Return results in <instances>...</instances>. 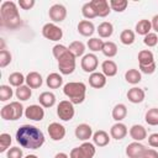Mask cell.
I'll return each mask as SVG.
<instances>
[{
	"label": "cell",
	"instance_id": "cell-6",
	"mask_svg": "<svg viewBox=\"0 0 158 158\" xmlns=\"http://www.w3.org/2000/svg\"><path fill=\"white\" fill-rule=\"evenodd\" d=\"M95 146L90 142H84L81 146L70 151V158H93L95 156Z\"/></svg>",
	"mask_w": 158,
	"mask_h": 158
},
{
	"label": "cell",
	"instance_id": "cell-27",
	"mask_svg": "<svg viewBox=\"0 0 158 158\" xmlns=\"http://www.w3.org/2000/svg\"><path fill=\"white\" fill-rule=\"evenodd\" d=\"M96 31H98V33H99V36L101 38H109L112 35V32H114V26H112L111 22L104 21V22H101L98 26V30Z\"/></svg>",
	"mask_w": 158,
	"mask_h": 158
},
{
	"label": "cell",
	"instance_id": "cell-18",
	"mask_svg": "<svg viewBox=\"0 0 158 158\" xmlns=\"http://www.w3.org/2000/svg\"><path fill=\"white\" fill-rule=\"evenodd\" d=\"M127 99L132 104H139L144 100V91L141 88L133 86L127 91Z\"/></svg>",
	"mask_w": 158,
	"mask_h": 158
},
{
	"label": "cell",
	"instance_id": "cell-45",
	"mask_svg": "<svg viewBox=\"0 0 158 158\" xmlns=\"http://www.w3.org/2000/svg\"><path fill=\"white\" fill-rule=\"evenodd\" d=\"M6 157L7 158H22L23 157V153H22V149L19 148V147H12L7 151L6 153Z\"/></svg>",
	"mask_w": 158,
	"mask_h": 158
},
{
	"label": "cell",
	"instance_id": "cell-1",
	"mask_svg": "<svg viewBox=\"0 0 158 158\" xmlns=\"http://www.w3.org/2000/svg\"><path fill=\"white\" fill-rule=\"evenodd\" d=\"M17 143L27 149H38L44 143L43 132L32 125H22L16 132Z\"/></svg>",
	"mask_w": 158,
	"mask_h": 158
},
{
	"label": "cell",
	"instance_id": "cell-43",
	"mask_svg": "<svg viewBox=\"0 0 158 158\" xmlns=\"http://www.w3.org/2000/svg\"><path fill=\"white\" fill-rule=\"evenodd\" d=\"M143 43H144L146 46H148V47H154V46L158 43V36H157L156 33H153V32H149L148 35L144 36Z\"/></svg>",
	"mask_w": 158,
	"mask_h": 158
},
{
	"label": "cell",
	"instance_id": "cell-35",
	"mask_svg": "<svg viewBox=\"0 0 158 158\" xmlns=\"http://www.w3.org/2000/svg\"><path fill=\"white\" fill-rule=\"evenodd\" d=\"M144 120L148 125L151 126H157L158 125V109L157 107H152L149 109L146 115H144Z\"/></svg>",
	"mask_w": 158,
	"mask_h": 158
},
{
	"label": "cell",
	"instance_id": "cell-9",
	"mask_svg": "<svg viewBox=\"0 0 158 158\" xmlns=\"http://www.w3.org/2000/svg\"><path fill=\"white\" fill-rule=\"evenodd\" d=\"M48 15L53 22H62L67 17V9L62 4H54L49 7Z\"/></svg>",
	"mask_w": 158,
	"mask_h": 158
},
{
	"label": "cell",
	"instance_id": "cell-42",
	"mask_svg": "<svg viewBox=\"0 0 158 158\" xmlns=\"http://www.w3.org/2000/svg\"><path fill=\"white\" fill-rule=\"evenodd\" d=\"M14 95L12 89L9 85H1L0 86V100L1 101H6L9 99H11Z\"/></svg>",
	"mask_w": 158,
	"mask_h": 158
},
{
	"label": "cell",
	"instance_id": "cell-4",
	"mask_svg": "<svg viewBox=\"0 0 158 158\" xmlns=\"http://www.w3.org/2000/svg\"><path fill=\"white\" fill-rule=\"evenodd\" d=\"M22 114H23V106L19 101H12L5 105L0 111L1 117L7 121H16L22 116Z\"/></svg>",
	"mask_w": 158,
	"mask_h": 158
},
{
	"label": "cell",
	"instance_id": "cell-32",
	"mask_svg": "<svg viewBox=\"0 0 158 158\" xmlns=\"http://www.w3.org/2000/svg\"><path fill=\"white\" fill-rule=\"evenodd\" d=\"M125 79L130 84H138L142 79V75L137 69H128L125 73Z\"/></svg>",
	"mask_w": 158,
	"mask_h": 158
},
{
	"label": "cell",
	"instance_id": "cell-13",
	"mask_svg": "<svg viewBox=\"0 0 158 158\" xmlns=\"http://www.w3.org/2000/svg\"><path fill=\"white\" fill-rule=\"evenodd\" d=\"M25 116L33 121H41L44 117V110L41 105H30L25 109Z\"/></svg>",
	"mask_w": 158,
	"mask_h": 158
},
{
	"label": "cell",
	"instance_id": "cell-50",
	"mask_svg": "<svg viewBox=\"0 0 158 158\" xmlns=\"http://www.w3.org/2000/svg\"><path fill=\"white\" fill-rule=\"evenodd\" d=\"M54 158H69V157H68V154H65V153H63V152H59V153H57V154L54 156Z\"/></svg>",
	"mask_w": 158,
	"mask_h": 158
},
{
	"label": "cell",
	"instance_id": "cell-28",
	"mask_svg": "<svg viewBox=\"0 0 158 158\" xmlns=\"http://www.w3.org/2000/svg\"><path fill=\"white\" fill-rule=\"evenodd\" d=\"M126 115H127V107L123 104H117L112 109V118L117 122L122 121L126 117Z\"/></svg>",
	"mask_w": 158,
	"mask_h": 158
},
{
	"label": "cell",
	"instance_id": "cell-3",
	"mask_svg": "<svg viewBox=\"0 0 158 158\" xmlns=\"http://www.w3.org/2000/svg\"><path fill=\"white\" fill-rule=\"evenodd\" d=\"M63 93L72 104H81L85 99L86 85L81 81H70L64 85Z\"/></svg>",
	"mask_w": 158,
	"mask_h": 158
},
{
	"label": "cell",
	"instance_id": "cell-7",
	"mask_svg": "<svg viewBox=\"0 0 158 158\" xmlns=\"http://www.w3.org/2000/svg\"><path fill=\"white\" fill-rule=\"evenodd\" d=\"M74 104H72L68 100H63L57 106V115L63 121H70L74 116Z\"/></svg>",
	"mask_w": 158,
	"mask_h": 158
},
{
	"label": "cell",
	"instance_id": "cell-31",
	"mask_svg": "<svg viewBox=\"0 0 158 158\" xmlns=\"http://www.w3.org/2000/svg\"><path fill=\"white\" fill-rule=\"evenodd\" d=\"M68 49H69V52L73 53V54L75 56V58H77V57H80V56L84 54V52H85V46H84V43L80 42V41H74V42H72V43L69 44Z\"/></svg>",
	"mask_w": 158,
	"mask_h": 158
},
{
	"label": "cell",
	"instance_id": "cell-20",
	"mask_svg": "<svg viewBox=\"0 0 158 158\" xmlns=\"http://www.w3.org/2000/svg\"><path fill=\"white\" fill-rule=\"evenodd\" d=\"M78 32L81 35V36H85V37H90L94 32H95V27H94V23L89 20H81L79 23H78Z\"/></svg>",
	"mask_w": 158,
	"mask_h": 158
},
{
	"label": "cell",
	"instance_id": "cell-49",
	"mask_svg": "<svg viewBox=\"0 0 158 158\" xmlns=\"http://www.w3.org/2000/svg\"><path fill=\"white\" fill-rule=\"evenodd\" d=\"M151 23H152V28H153L156 32H158V15H154V16H153Z\"/></svg>",
	"mask_w": 158,
	"mask_h": 158
},
{
	"label": "cell",
	"instance_id": "cell-29",
	"mask_svg": "<svg viewBox=\"0 0 158 158\" xmlns=\"http://www.w3.org/2000/svg\"><path fill=\"white\" fill-rule=\"evenodd\" d=\"M151 30H152V23H151L149 20L143 19V20H139V21L136 23V32H137L138 35L146 36V35H148V33L151 32Z\"/></svg>",
	"mask_w": 158,
	"mask_h": 158
},
{
	"label": "cell",
	"instance_id": "cell-5",
	"mask_svg": "<svg viewBox=\"0 0 158 158\" xmlns=\"http://www.w3.org/2000/svg\"><path fill=\"white\" fill-rule=\"evenodd\" d=\"M58 68H59V72L64 75H69L74 72L75 69V56L73 53L68 52L64 53L59 59H58Z\"/></svg>",
	"mask_w": 158,
	"mask_h": 158
},
{
	"label": "cell",
	"instance_id": "cell-16",
	"mask_svg": "<svg viewBox=\"0 0 158 158\" xmlns=\"http://www.w3.org/2000/svg\"><path fill=\"white\" fill-rule=\"evenodd\" d=\"M89 84L95 89H101L106 85V77L102 73L94 72L89 75Z\"/></svg>",
	"mask_w": 158,
	"mask_h": 158
},
{
	"label": "cell",
	"instance_id": "cell-17",
	"mask_svg": "<svg viewBox=\"0 0 158 158\" xmlns=\"http://www.w3.org/2000/svg\"><path fill=\"white\" fill-rule=\"evenodd\" d=\"M127 127H126V125L125 123H122V122H116L115 125H112V127L110 128V135H111V137L112 138H115V139H122V138H125L126 137V135H127Z\"/></svg>",
	"mask_w": 158,
	"mask_h": 158
},
{
	"label": "cell",
	"instance_id": "cell-36",
	"mask_svg": "<svg viewBox=\"0 0 158 158\" xmlns=\"http://www.w3.org/2000/svg\"><path fill=\"white\" fill-rule=\"evenodd\" d=\"M120 41L125 46H130L135 42V32L132 30H123L120 33Z\"/></svg>",
	"mask_w": 158,
	"mask_h": 158
},
{
	"label": "cell",
	"instance_id": "cell-38",
	"mask_svg": "<svg viewBox=\"0 0 158 158\" xmlns=\"http://www.w3.org/2000/svg\"><path fill=\"white\" fill-rule=\"evenodd\" d=\"M127 5H128L127 0H110V7H111V10H115L116 12L125 11Z\"/></svg>",
	"mask_w": 158,
	"mask_h": 158
},
{
	"label": "cell",
	"instance_id": "cell-8",
	"mask_svg": "<svg viewBox=\"0 0 158 158\" xmlns=\"http://www.w3.org/2000/svg\"><path fill=\"white\" fill-rule=\"evenodd\" d=\"M42 35L49 41H59L63 37V31L57 25L48 22L42 27Z\"/></svg>",
	"mask_w": 158,
	"mask_h": 158
},
{
	"label": "cell",
	"instance_id": "cell-47",
	"mask_svg": "<svg viewBox=\"0 0 158 158\" xmlns=\"http://www.w3.org/2000/svg\"><path fill=\"white\" fill-rule=\"evenodd\" d=\"M148 144H149L151 147L158 148V133H152V135L148 137Z\"/></svg>",
	"mask_w": 158,
	"mask_h": 158
},
{
	"label": "cell",
	"instance_id": "cell-12",
	"mask_svg": "<svg viewBox=\"0 0 158 158\" xmlns=\"http://www.w3.org/2000/svg\"><path fill=\"white\" fill-rule=\"evenodd\" d=\"M48 135L53 141H60L65 136V127L58 122H52L48 125Z\"/></svg>",
	"mask_w": 158,
	"mask_h": 158
},
{
	"label": "cell",
	"instance_id": "cell-2",
	"mask_svg": "<svg viewBox=\"0 0 158 158\" xmlns=\"http://www.w3.org/2000/svg\"><path fill=\"white\" fill-rule=\"evenodd\" d=\"M1 25L10 30H15L21 26V17L17 10V5L14 1H4L0 7Z\"/></svg>",
	"mask_w": 158,
	"mask_h": 158
},
{
	"label": "cell",
	"instance_id": "cell-48",
	"mask_svg": "<svg viewBox=\"0 0 158 158\" xmlns=\"http://www.w3.org/2000/svg\"><path fill=\"white\" fill-rule=\"evenodd\" d=\"M141 158H158V152L156 149H146Z\"/></svg>",
	"mask_w": 158,
	"mask_h": 158
},
{
	"label": "cell",
	"instance_id": "cell-14",
	"mask_svg": "<svg viewBox=\"0 0 158 158\" xmlns=\"http://www.w3.org/2000/svg\"><path fill=\"white\" fill-rule=\"evenodd\" d=\"M147 148L139 142H132L126 147V154L128 158H141Z\"/></svg>",
	"mask_w": 158,
	"mask_h": 158
},
{
	"label": "cell",
	"instance_id": "cell-11",
	"mask_svg": "<svg viewBox=\"0 0 158 158\" xmlns=\"http://www.w3.org/2000/svg\"><path fill=\"white\" fill-rule=\"evenodd\" d=\"M90 4L93 6L94 11L96 12V16H99V17H106L111 11L110 2L106 0H91Z\"/></svg>",
	"mask_w": 158,
	"mask_h": 158
},
{
	"label": "cell",
	"instance_id": "cell-33",
	"mask_svg": "<svg viewBox=\"0 0 158 158\" xmlns=\"http://www.w3.org/2000/svg\"><path fill=\"white\" fill-rule=\"evenodd\" d=\"M104 56L109 57V58H112L117 54V46L116 43L111 42V41H107V42H104V47H102V51Z\"/></svg>",
	"mask_w": 158,
	"mask_h": 158
},
{
	"label": "cell",
	"instance_id": "cell-21",
	"mask_svg": "<svg viewBox=\"0 0 158 158\" xmlns=\"http://www.w3.org/2000/svg\"><path fill=\"white\" fill-rule=\"evenodd\" d=\"M130 136L136 142H141L147 137V131L142 125H133L130 128Z\"/></svg>",
	"mask_w": 158,
	"mask_h": 158
},
{
	"label": "cell",
	"instance_id": "cell-23",
	"mask_svg": "<svg viewBox=\"0 0 158 158\" xmlns=\"http://www.w3.org/2000/svg\"><path fill=\"white\" fill-rule=\"evenodd\" d=\"M38 101L42 107H52L56 104V95L51 91H43L38 96Z\"/></svg>",
	"mask_w": 158,
	"mask_h": 158
},
{
	"label": "cell",
	"instance_id": "cell-15",
	"mask_svg": "<svg viewBox=\"0 0 158 158\" xmlns=\"http://www.w3.org/2000/svg\"><path fill=\"white\" fill-rule=\"evenodd\" d=\"M74 133H75V137L78 139H80V141H88L94 135L91 127L88 123H80V125H78Z\"/></svg>",
	"mask_w": 158,
	"mask_h": 158
},
{
	"label": "cell",
	"instance_id": "cell-34",
	"mask_svg": "<svg viewBox=\"0 0 158 158\" xmlns=\"http://www.w3.org/2000/svg\"><path fill=\"white\" fill-rule=\"evenodd\" d=\"M23 81H26V78H25L23 74L20 73V72H15V73H11V74L9 75V83H10V85H12V86L19 88V86L23 85Z\"/></svg>",
	"mask_w": 158,
	"mask_h": 158
},
{
	"label": "cell",
	"instance_id": "cell-19",
	"mask_svg": "<svg viewBox=\"0 0 158 158\" xmlns=\"http://www.w3.org/2000/svg\"><path fill=\"white\" fill-rule=\"evenodd\" d=\"M138 62H139V68H144V67H148L156 63L153 53L148 49H143L138 53Z\"/></svg>",
	"mask_w": 158,
	"mask_h": 158
},
{
	"label": "cell",
	"instance_id": "cell-22",
	"mask_svg": "<svg viewBox=\"0 0 158 158\" xmlns=\"http://www.w3.org/2000/svg\"><path fill=\"white\" fill-rule=\"evenodd\" d=\"M42 83H43V79H42L41 74L37 73V72H30V73L27 74V77H26V84H27V86H30L31 89H37V88H40V86L42 85Z\"/></svg>",
	"mask_w": 158,
	"mask_h": 158
},
{
	"label": "cell",
	"instance_id": "cell-40",
	"mask_svg": "<svg viewBox=\"0 0 158 158\" xmlns=\"http://www.w3.org/2000/svg\"><path fill=\"white\" fill-rule=\"evenodd\" d=\"M11 53L7 49H1L0 51V67L5 68L6 65H9L11 63Z\"/></svg>",
	"mask_w": 158,
	"mask_h": 158
},
{
	"label": "cell",
	"instance_id": "cell-51",
	"mask_svg": "<svg viewBox=\"0 0 158 158\" xmlns=\"http://www.w3.org/2000/svg\"><path fill=\"white\" fill-rule=\"evenodd\" d=\"M25 158H37V156H35V154H28V156H26Z\"/></svg>",
	"mask_w": 158,
	"mask_h": 158
},
{
	"label": "cell",
	"instance_id": "cell-24",
	"mask_svg": "<svg viewBox=\"0 0 158 158\" xmlns=\"http://www.w3.org/2000/svg\"><path fill=\"white\" fill-rule=\"evenodd\" d=\"M93 141H94V144H96L98 147H105V146L109 144L110 137H109L107 132H105L102 130H99L93 135Z\"/></svg>",
	"mask_w": 158,
	"mask_h": 158
},
{
	"label": "cell",
	"instance_id": "cell-39",
	"mask_svg": "<svg viewBox=\"0 0 158 158\" xmlns=\"http://www.w3.org/2000/svg\"><path fill=\"white\" fill-rule=\"evenodd\" d=\"M81 14H83V16H84L85 19H89V20L96 17V12L94 11V9H93L90 1H89V2H85V4L83 5V7H81Z\"/></svg>",
	"mask_w": 158,
	"mask_h": 158
},
{
	"label": "cell",
	"instance_id": "cell-10",
	"mask_svg": "<svg viewBox=\"0 0 158 158\" xmlns=\"http://www.w3.org/2000/svg\"><path fill=\"white\" fill-rule=\"evenodd\" d=\"M98 57L94 53H88L81 58V69L85 73H94L95 69L98 68Z\"/></svg>",
	"mask_w": 158,
	"mask_h": 158
},
{
	"label": "cell",
	"instance_id": "cell-30",
	"mask_svg": "<svg viewBox=\"0 0 158 158\" xmlns=\"http://www.w3.org/2000/svg\"><path fill=\"white\" fill-rule=\"evenodd\" d=\"M15 95H16V98H17L20 101H26V100H28V99L31 98L32 91H31V88H30V86H27V85H21V86H19V88L16 89Z\"/></svg>",
	"mask_w": 158,
	"mask_h": 158
},
{
	"label": "cell",
	"instance_id": "cell-46",
	"mask_svg": "<svg viewBox=\"0 0 158 158\" xmlns=\"http://www.w3.org/2000/svg\"><path fill=\"white\" fill-rule=\"evenodd\" d=\"M35 0H19V6L23 10H30L35 6Z\"/></svg>",
	"mask_w": 158,
	"mask_h": 158
},
{
	"label": "cell",
	"instance_id": "cell-41",
	"mask_svg": "<svg viewBox=\"0 0 158 158\" xmlns=\"http://www.w3.org/2000/svg\"><path fill=\"white\" fill-rule=\"evenodd\" d=\"M11 144V136L9 133H1L0 135V152H5Z\"/></svg>",
	"mask_w": 158,
	"mask_h": 158
},
{
	"label": "cell",
	"instance_id": "cell-44",
	"mask_svg": "<svg viewBox=\"0 0 158 158\" xmlns=\"http://www.w3.org/2000/svg\"><path fill=\"white\" fill-rule=\"evenodd\" d=\"M52 52H53L54 58L58 60V59H59L64 53H67V52H68V47H65L64 44H56V46L53 47Z\"/></svg>",
	"mask_w": 158,
	"mask_h": 158
},
{
	"label": "cell",
	"instance_id": "cell-37",
	"mask_svg": "<svg viewBox=\"0 0 158 158\" xmlns=\"http://www.w3.org/2000/svg\"><path fill=\"white\" fill-rule=\"evenodd\" d=\"M88 47L90 51L93 52H99V51H102V47H104V41L100 40V38H96V37H93L90 40H88Z\"/></svg>",
	"mask_w": 158,
	"mask_h": 158
},
{
	"label": "cell",
	"instance_id": "cell-26",
	"mask_svg": "<svg viewBox=\"0 0 158 158\" xmlns=\"http://www.w3.org/2000/svg\"><path fill=\"white\" fill-rule=\"evenodd\" d=\"M46 84L51 89H58L63 84V78L58 73H51V74H48V77L46 79Z\"/></svg>",
	"mask_w": 158,
	"mask_h": 158
},
{
	"label": "cell",
	"instance_id": "cell-25",
	"mask_svg": "<svg viewBox=\"0 0 158 158\" xmlns=\"http://www.w3.org/2000/svg\"><path fill=\"white\" fill-rule=\"evenodd\" d=\"M101 69H102V74L105 77H114L117 73V64L111 59H106L102 62Z\"/></svg>",
	"mask_w": 158,
	"mask_h": 158
}]
</instances>
